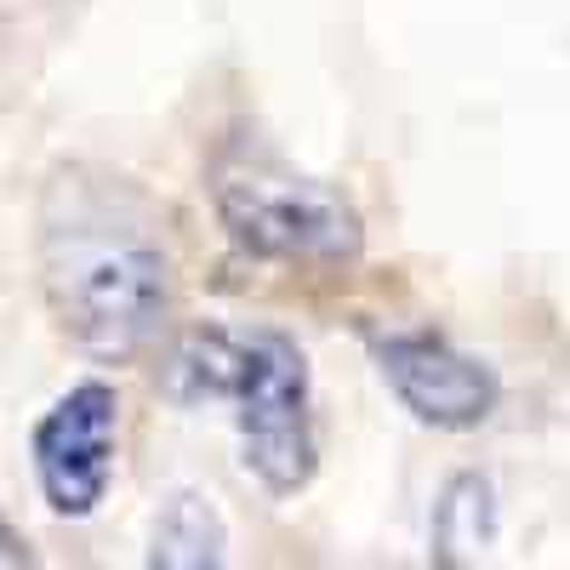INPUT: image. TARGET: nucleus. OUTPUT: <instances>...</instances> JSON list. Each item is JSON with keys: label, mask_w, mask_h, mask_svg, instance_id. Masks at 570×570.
Masks as SVG:
<instances>
[{"label": "nucleus", "mask_w": 570, "mask_h": 570, "mask_svg": "<svg viewBox=\"0 0 570 570\" xmlns=\"http://www.w3.org/2000/svg\"><path fill=\"white\" fill-rule=\"evenodd\" d=\"M0 570H46V564H40V553L29 548V537L12 525L7 513H0Z\"/></svg>", "instance_id": "6e6552de"}, {"label": "nucleus", "mask_w": 570, "mask_h": 570, "mask_svg": "<svg viewBox=\"0 0 570 570\" xmlns=\"http://www.w3.org/2000/svg\"><path fill=\"white\" fill-rule=\"evenodd\" d=\"M46 303L98 360H137L171 320V268L120 195L63 177L40 228Z\"/></svg>", "instance_id": "f257e3e1"}, {"label": "nucleus", "mask_w": 570, "mask_h": 570, "mask_svg": "<svg viewBox=\"0 0 570 570\" xmlns=\"http://www.w3.org/2000/svg\"><path fill=\"white\" fill-rule=\"evenodd\" d=\"M120 400L109 383H75L52 411L35 422V480L52 513L86 519L98 513L115 480Z\"/></svg>", "instance_id": "20e7f679"}, {"label": "nucleus", "mask_w": 570, "mask_h": 570, "mask_svg": "<svg viewBox=\"0 0 570 570\" xmlns=\"http://www.w3.org/2000/svg\"><path fill=\"white\" fill-rule=\"evenodd\" d=\"M228 537H223V519L206 497L183 491L166 502L160 525H155V548L142 570H228Z\"/></svg>", "instance_id": "423d86ee"}, {"label": "nucleus", "mask_w": 570, "mask_h": 570, "mask_svg": "<svg viewBox=\"0 0 570 570\" xmlns=\"http://www.w3.org/2000/svg\"><path fill=\"white\" fill-rule=\"evenodd\" d=\"M217 217L228 228V240L263 263L337 268L360 257V212L337 188L297 171L263 142H240V149L223 155Z\"/></svg>", "instance_id": "7ed1b4c3"}, {"label": "nucleus", "mask_w": 570, "mask_h": 570, "mask_svg": "<svg viewBox=\"0 0 570 570\" xmlns=\"http://www.w3.org/2000/svg\"><path fill=\"white\" fill-rule=\"evenodd\" d=\"M376 371L416 422L445 428V434L480 428L502 394L497 371L480 354L440 337V331H394V337H383L376 343Z\"/></svg>", "instance_id": "39448f33"}, {"label": "nucleus", "mask_w": 570, "mask_h": 570, "mask_svg": "<svg viewBox=\"0 0 570 570\" xmlns=\"http://www.w3.org/2000/svg\"><path fill=\"white\" fill-rule=\"evenodd\" d=\"M497 525V508H491V480L485 473H456L445 485L440 508H434V559L440 564H462L468 553H485Z\"/></svg>", "instance_id": "0eeeda50"}, {"label": "nucleus", "mask_w": 570, "mask_h": 570, "mask_svg": "<svg viewBox=\"0 0 570 570\" xmlns=\"http://www.w3.org/2000/svg\"><path fill=\"white\" fill-rule=\"evenodd\" d=\"M177 371L188 376V394L234 400L240 462L263 491L297 497L314 480L320 445L308 360L285 331H200Z\"/></svg>", "instance_id": "f03ea898"}]
</instances>
